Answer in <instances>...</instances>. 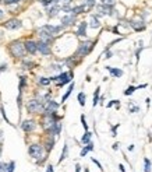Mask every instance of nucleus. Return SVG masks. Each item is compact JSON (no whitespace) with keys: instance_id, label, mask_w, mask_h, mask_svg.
<instances>
[{"instance_id":"16","label":"nucleus","mask_w":152,"mask_h":172,"mask_svg":"<svg viewBox=\"0 0 152 172\" xmlns=\"http://www.w3.org/2000/svg\"><path fill=\"white\" fill-rule=\"evenodd\" d=\"M98 11L100 13V14H112V6H106V4H100V6H98Z\"/></svg>"},{"instance_id":"12","label":"nucleus","mask_w":152,"mask_h":172,"mask_svg":"<svg viewBox=\"0 0 152 172\" xmlns=\"http://www.w3.org/2000/svg\"><path fill=\"white\" fill-rule=\"evenodd\" d=\"M42 29H45L46 32H49L50 35H55V34H57L59 31L61 29V25H43V27H40Z\"/></svg>"},{"instance_id":"21","label":"nucleus","mask_w":152,"mask_h":172,"mask_svg":"<svg viewBox=\"0 0 152 172\" xmlns=\"http://www.w3.org/2000/svg\"><path fill=\"white\" fill-rule=\"evenodd\" d=\"M91 137H92V133L87 130V131H85V134L82 136V139H81V143H82V144L89 143V141H91Z\"/></svg>"},{"instance_id":"2","label":"nucleus","mask_w":152,"mask_h":172,"mask_svg":"<svg viewBox=\"0 0 152 172\" xmlns=\"http://www.w3.org/2000/svg\"><path fill=\"white\" fill-rule=\"evenodd\" d=\"M27 109H28L29 113H39V112H43L45 105L39 99H31L27 104Z\"/></svg>"},{"instance_id":"11","label":"nucleus","mask_w":152,"mask_h":172,"mask_svg":"<svg viewBox=\"0 0 152 172\" xmlns=\"http://www.w3.org/2000/svg\"><path fill=\"white\" fill-rule=\"evenodd\" d=\"M24 48H25V50H27L28 53H31V55H35L36 52H38V48H36V42L35 41H27L24 44Z\"/></svg>"},{"instance_id":"5","label":"nucleus","mask_w":152,"mask_h":172,"mask_svg":"<svg viewBox=\"0 0 152 172\" xmlns=\"http://www.w3.org/2000/svg\"><path fill=\"white\" fill-rule=\"evenodd\" d=\"M28 151H29V155L34 157L35 160H39V158H42V155H43V148H42L40 144H32Z\"/></svg>"},{"instance_id":"10","label":"nucleus","mask_w":152,"mask_h":172,"mask_svg":"<svg viewBox=\"0 0 152 172\" xmlns=\"http://www.w3.org/2000/svg\"><path fill=\"white\" fill-rule=\"evenodd\" d=\"M77 17L74 14H67V16H64L61 18V27H67V25H73L76 23Z\"/></svg>"},{"instance_id":"29","label":"nucleus","mask_w":152,"mask_h":172,"mask_svg":"<svg viewBox=\"0 0 152 172\" xmlns=\"http://www.w3.org/2000/svg\"><path fill=\"white\" fill-rule=\"evenodd\" d=\"M14 167H16V162L14 161H10L7 165H6V168H7V172H14Z\"/></svg>"},{"instance_id":"45","label":"nucleus","mask_w":152,"mask_h":172,"mask_svg":"<svg viewBox=\"0 0 152 172\" xmlns=\"http://www.w3.org/2000/svg\"><path fill=\"white\" fill-rule=\"evenodd\" d=\"M119 168H120L121 172H124V167H123V165H119Z\"/></svg>"},{"instance_id":"30","label":"nucleus","mask_w":152,"mask_h":172,"mask_svg":"<svg viewBox=\"0 0 152 172\" xmlns=\"http://www.w3.org/2000/svg\"><path fill=\"white\" fill-rule=\"evenodd\" d=\"M53 144H55V140L48 139V141H46V150H48V151H50V150L53 148Z\"/></svg>"},{"instance_id":"4","label":"nucleus","mask_w":152,"mask_h":172,"mask_svg":"<svg viewBox=\"0 0 152 172\" xmlns=\"http://www.w3.org/2000/svg\"><path fill=\"white\" fill-rule=\"evenodd\" d=\"M71 77H73V73H61V74H59V76L52 77L50 80H52V81H56L59 86H64V84H67L68 81H71Z\"/></svg>"},{"instance_id":"7","label":"nucleus","mask_w":152,"mask_h":172,"mask_svg":"<svg viewBox=\"0 0 152 172\" xmlns=\"http://www.w3.org/2000/svg\"><path fill=\"white\" fill-rule=\"evenodd\" d=\"M36 48H38V50H39L40 53L43 55V56H48V55H50V45L49 44H46V42H36Z\"/></svg>"},{"instance_id":"39","label":"nucleus","mask_w":152,"mask_h":172,"mask_svg":"<svg viewBox=\"0 0 152 172\" xmlns=\"http://www.w3.org/2000/svg\"><path fill=\"white\" fill-rule=\"evenodd\" d=\"M81 122H82V126H84L85 130H88V125H87V122H85V116H84V115L81 116Z\"/></svg>"},{"instance_id":"43","label":"nucleus","mask_w":152,"mask_h":172,"mask_svg":"<svg viewBox=\"0 0 152 172\" xmlns=\"http://www.w3.org/2000/svg\"><path fill=\"white\" fill-rule=\"evenodd\" d=\"M80 171H81V167L77 164V165H76V172H80Z\"/></svg>"},{"instance_id":"8","label":"nucleus","mask_w":152,"mask_h":172,"mask_svg":"<svg viewBox=\"0 0 152 172\" xmlns=\"http://www.w3.org/2000/svg\"><path fill=\"white\" fill-rule=\"evenodd\" d=\"M38 35H39V39L42 42H46V44H50V42L53 41V35H50L49 32H46L45 29L39 28V31H38Z\"/></svg>"},{"instance_id":"18","label":"nucleus","mask_w":152,"mask_h":172,"mask_svg":"<svg viewBox=\"0 0 152 172\" xmlns=\"http://www.w3.org/2000/svg\"><path fill=\"white\" fill-rule=\"evenodd\" d=\"M130 24H131V27L136 29V31H141V29L145 28V24H144V23H142L141 20H140V21H131Z\"/></svg>"},{"instance_id":"24","label":"nucleus","mask_w":152,"mask_h":172,"mask_svg":"<svg viewBox=\"0 0 152 172\" xmlns=\"http://www.w3.org/2000/svg\"><path fill=\"white\" fill-rule=\"evenodd\" d=\"M67 152H68V146L67 144H64V147H63V152H61V157L59 158V162H61V161L67 157Z\"/></svg>"},{"instance_id":"20","label":"nucleus","mask_w":152,"mask_h":172,"mask_svg":"<svg viewBox=\"0 0 152 172\" xmlns=\"http://www.w3.org/2000/svg\"><path fill=\"white\" fill-rule=\"evenodd\" d=\"M89 25H91V28H99L100 23H99V20H98V17L91 16V23H89Z\"/></svg>"},{"instance_id":"23","label":"nucleus","mask_w":152,"mask_h":172,"mask_svg":"<svg viewBox=\"0 0 152 172\" xmlns=\"http://www.w3.org/2000/svg\"><path fill=\"white\" fill-rule=\"evenodd\" d=\"M73 90H74V83H71V84H70V87H68V90H67V92H66V94L63 95V98H61V101H67V98L68 97H70V94H71L73 92Z\"/></svg>"},{"instance_id":"6","label":"nucleus","mask_w":152,"mask_h":172,"mask_svg":"<svg viewBox=\"0 0 152 172\" xmlns=\"http://www.w3.org/2000/svg\"><path fill=\"white\" fill-rule=\"evenodd\" d=\"M3 25H4V28H7V29H18L22 27V23L20 20H17V18H11V20L6 21Z\"/></svg>"},{"instance_id":"41","label":"nucleus","mask_w":152,"mask_h":172,"mask_svg":"<svg viewBox=\"0 0 152 172\" xmlns=\"http://www.w3.org/2000/svg\"><path fill=\"white\" fill-rule=\"evenodd\" d=\"M113 105H117V107H119V101H112V102H109V104H108V107H109V108L113 107Z\"/></svg>"},{"instance_id":"34","label":"nucleus","mask_w":152,"mask_h":172,"mask_svg":"<svg viewBox=\"0 0 152 172\" xmlns=\"http://www.w3.org/2000/svg\"><path fill=\"white\" fill-rule=\"evenodd\" d=\"M21 0H3V3L4 4H7V6H10V4H17V3H20Z\"/></svg>"},{"instance_id":"48","label":"nucleus","mask_w":152,"mask_h":172,"mask_svg":"<svg viewBox=\"0 0 152 172\" xmlns=\"http://www.w3.org/2000/svg\"><path fill=\"white\" fill-rule=\"evenodd\" d=\"M85 172H88V171H85Z\"/></svg>"},{"instance_id":"17","label":"nucleus","mask_w":152,"mask_h":172,"mask_svg":"<svg viewBox=\"0 0 152 172\" xmlns=\"http://www.w3.org/2000/svg\"><path fill=\"white\" fill-rule=\"evenodd\" d=\"M85 4H81V6H76V7H71V11H70V14H74V16H77V14H81V13H84L85 10Z\"/></svg>"},{"instance_id":"38","label":"nucleus","mask_w":152,"mask_h":172,"mask_svg":"<svg viewBox=\"0 0 152 172\" xmlns=\"http://www.w3.org/2000/svg\"><path fill=\"white\" fill-rule=\"evenodd\" d=\"M50 70H53V71H60L61 67L59 65H52V66H50Z\"/></svg>"},{"instance_id":"13","label":"nucleus","mask_w":152,"mask_h":172,"mask_svg":"<svg viewBox=\"0 0 152 172\" xmlns=\"http://www.w3.org/2000/svg\"><path fill=\"white\" fill-rule=\"evenodd\" d=\"M60 6H57V4H50V7L46 10L48 11V16L49 17H55V16H57L59 14V11H60Z\"/></svg>"},{"instance_id":"40","label":"nucleus","mask_w":152,"mask_h":172,"mask_svg":"<svg viewBox=\"0 0 152 172\" xmlns=\"http://www.w3.org/2000/svg\"><path fill=\"white\" fill-rule=\"evenodd\" d=\"M0 172H7V168H6V164H1V162H0Z\"/></svg>"},{"instance_id":"37","label":"nucleus","mask_w":152,"mask_h":172,"mask_svg":"<svg viewBox=\"0 0 152 172\" xmlns=\"http://www.w3.org/2000/svg\"><path fill=\"white\" fill-rule=\"evenodd\" d=\"M22 66H25V69H31V66H34V63H32V62H28V60H24Z\"/></svg>"},{"instance_id":"44","label":"nucleus","mask_w":152,"mask_h":172,"mask_svg":"<svg viewBox=\"0 0 152 172\" xmlns=\"http://www.w3.org/2000/svg\"><path fill=\"white\" fill-rule=\"evenodd\" d=\"M109 57H112V53H110V52H108V53H106V59H109Z\"/></svg>"},{"instance_id":"27","label":"nucleus","mask_w":152,"mask_h":172,"mask_svg":"<svg viewBox=\"0 0 152 172\" xmlns=\"http://www.w3.org/2000/svg\"><path fill=\"white\" fill-rule=\"evenodd\" d=\"M78 102H80L81 107L85 105V94L84 92H80V94H78Z\"/></svg>"},{"instance_id":"42","label":"nucleus","mask_w":152,"mask_h":172,"mask_svg":"<svg viewBox=\"0 0 152 172\" xmlns=\"http://www.w3.org/2000/svg\"><path fill=\"white\" fill-rule=\"evenodd\" d=\"M46 172H53V167H52V165H48V168H46Z\"/></svg>"},{"instance_id":"47","label":"nucleus","mask_w":152,"mask_h":172,"mask_svg":"<svg viewBox=\"0 0 152 172\" xmlns=\"http://www.w3.org/2000/svg\"><path fill=\"white\" fill-rule=\"evenodd\" d=\"M1 17H3V11H1V10H0V18H1Z\"/></svg>"},{"instance_id":"3","label":"nucleus","mask_w":152,"mask_h":172,"mask_svg":"<svg viewBox=\"0 0 152 172\" xmlns=\"http://www.w3.org/2000/svg\"><path fill=\"white\" fill-rule=\"evenodd\" d=\"M92 49H94V42H91V41L81 42L80 46H78V50H77V55L81 57H84V56H87Z\"/></svg>"},{"instance_id":"19","label":"nucleus","mask_w":152,"mask_h":172,"mask_svg":"<svg viewBox=\"0 0 152 172\" xmlns=\"http://www.w3.org/2000/svg\"><path fill=\"white\" fill-rule=\"evenodd\" d=\"M92 150H94V144L89 141V143H87V147H84L82 150H81V154H80V155H81V157H85V155H87V152H88V151H92Z\"/></svg>"},{"instance_id":"32","label":"nucleus","mask_w":152,"mask_h":172,"mask_svg":"<svg viewBox=\"0 0 152 172\" xmlns=\"http://www.w3.org/2000/svg\"><path fill=\"white\" fill-rule=\"evenodd\" d=\"M73 0H59V3H60L61 7H66V6H70V3H71Z\"/></svg>"},{"instance_id":"28","label":"nucleus","mask_w":152,"mask_h":172,"mask_svg":"<svg viewBox=\"0 0 152 172\" xmlns=\"http://www.w3.org/2000/svg\"><path fill=\"white\" fill-rule=\"evenodd\" d=\"M99 90H100V88H96L95 94H94V107H95L96 104L99 102Z\"/></svg>"},{"instance_id":"33","label":"nucleus","mask_w":152,"mask_h":172,"mask_svg":"<svg viewBox=\"0 0 152 172\" xmlns=\"http://www.w3.org/2000/svg\"><path fill=\"white\" fill-rule=\"evenodd\" d=\"M136 90H137L136 87H128L127 90L124 91V94H126V95H131V94H133V92H134V91H136Z\"/></svg>"},{"instance_id":"14","label":"nucleus","mask_w":152,"mask_h":172,"mask_svg":"<svg viewBox=\"0 0 152 172\" xmlns=\"http://www.w3.org/2000/svg\"><path fill=\"white\" fill-rule=\"evenodd\" d=\"M60 131H61V123L60 122H56L50 129H49V133L52 136H59L60 134Z\"/></svg>"},{"instance_id":"35","label":"nucleus","mask_w":152,"mask_h":172,"mask_svg":"<svg viewBox=\"0 0 152 172\" xmlns=\"http://www.w3.org/2000/svg\"><path fill=\"white\" fill-rule=\"evenodd\" d=\"M116 0H102V4H106V6H113Z\"/></svg>"},{"instance_id":"1","label":"nucleus","mask_w":152,"mask_h":172,"mask_svg":"<svg viewBox=\"0 0 152 172\" xmlns=\"http://www.w3.org/2000/svg\"><path fill=\"white\" fill-rule=\"evenodd\" d=\"M10 52L14 57H18V59H22L25 56V48L24 44H21L20 41H14L10 44Z\"/></svg>"},{"instance_id":"26","label":"nucleus","mask_w":152,"mask_h":172,"mask_svg":"<svg viewBox=\"0 0 152 172\" xmlns=\"http://www.w3.org/2000/svg\"><path fill=\"white\" fill-rule=\"evenodd\" d=\"M25 84H27V77H20V94L22 92V88L25 87Z\"/></svg>"},{"instance_id":"46","label":"nucleus","mask_w":152,"mask_h":172,"mask_svg":"<svg viewBox=\"0 0 152 172\" xmlns=\"http://www.w3.org/2000/svg\"><path fill=\"white\" fill-rule=\"evenodd\" d=\"M1 139H3V131H0V141H1Z\"/></svg>"},{"instance_id":"31","label":"nucleus","mask_w":152,"mask_h":172,"mask_svg":"<svg viewBox=\"0 0 152 172\" xmlns=\"http://www.w3.org/2000/svg\"><path fill=\"white\" fill-rule=\"evenodd\" d=\"M145 172H151V161L145 158Z\"/></svg>"},{"instance_id":"9","label":"nucleus","mask_w":152,"mask_h":172,"mask_svg":"<svg viewBox=\"0 0 152 172\" xmlns=\"http://www.w3.org/2000/svg\"><path fill=\"white\" fill-rule=\"evenodd\" d=\"M21 129L24 131H34L36 129V123L35 120H24L21 125Z\"/></svg>"},{"instance_id":"25","label":"nucleus","mask_w":152,"mask_h":172,"mask_svg":"<svg viewBox=\"0 0 152 172\" xmlns=\"http://www.w3.org/2000/svg\"><path fill=\"white\" fill-rule=\"evenodd\" d=\"M50 81H52V80H50V78H46V77H40L39 78V84H40V86H49Z\"/></svg>"},{"instance_id":"36","label":"nucleus","mask_w":152,"mask_h":172,"mask_svg":"<svg viewBox=\"0 0 152 172\" xmlns=\"http://www.w3.org/2000/svg\"><path fill=\"white\" fill-rule=\"evenodd\" d=\"M85 6H87V7H94V6H95V0H87V2H85Z\"/></svg>"},{"instance_id":"15","label":"nucleus","mask_w":152,"mask_h":172,"mask_svg":"<svg viewBox=\"0 0 152 172\" xmlns=\"http://www.w3.org/2000/svg\"><path fill=\"white\" fill-rule=\"evenodd\" d=\"M77 35H78V37H85V35H87V23H85V21L80 23L78 29H77Z\"/></svg>"},{"instance_id":"22","label":"nucleus","mask_w":152,"mask_h":172,"mask_svg":"<svg viewBox=\"0 0 152 172\" xmlns=\"http://www.w3.org/2000/svg\"><path fill=\"white\" fill-rule=\"evenodd\" d=\"M109 71H110V74L112 76H115V77H120V76H123V71H121L120 69H112V67H108Z\"/></svg>"}]
</instances>
